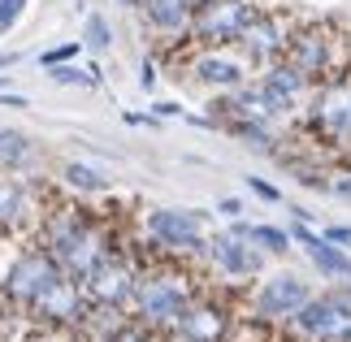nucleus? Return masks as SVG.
Listing matches in <instances>:
<instances>
[{"label":"nucleus","mask_w":351,"mask_h":342,"mask_svg":"<svg viewBox=\"0 0 351 342\" xmlns=\"http://www.w3.org/2000/svg\"><path fill=\"white\" fill-rule=\"evenodd\" d=\"M35 234H39L35 243H44V247L57 256V265L78 282H83L104 256L117 252V239L109 234V225H104L96 212L78 208V204H61V199L48 204V212L39 217V225H35Z\"/></svg>","instance_id":"nucleus-1"},{"label":"nucleus","mask_w":351,"mask_h":342,"mask_svg":"<svg viewBox=\"0 0 351 342\" xmlns=\"http://www.w3.org/2000/svg\"><path fill=\"white\" fill-rule=\"evenodd\" d=\"M195 295L199 291L186 273L169 269V265H152V269L143 265L134 299H130V321H139L143 330H152V334H169L173 325H178V317L191 308Z\"/></svg>","instance_id":"nucleus-2"},{"label":"nucleus","mask_w":351,"mask_h":342,"mask_svg":"<svg viewBox=\"0 0 351 342\" xmlns=\"http://www.w3.org/2000/svg\"><path fill=\"white\" fill-rule=\"evenodd\" d=\"M304 130L308 139L326 143L334 152L351 147V65L313 87V95L304 104Z\"/></svg>","instance_id":"nucleus-3"},{"label":"nucleus","mask_w":351,"mask_h":342,"mask_svg":"<svg viewBox=\"0 0 351 342\" xmlns=\"http://www.w3.org/2000/svg\"><path fill=\"white\" fill-rule=\"evenodd\" d=\"M282 334L295 338V342H351V295H347V286L313 295L282 325Z\"/></svg>","instance_id":"nucleus-4"},{"label":"nucleus","mask_w":351,"mask_h":342,"mask_svg":"<svg viewBox=\"0 0 351 342\" xmlns=\"http://www.w3.org/2000/svg\"><path fill=\"white\" fill-rule=\"evenodd\" d=\"M61 278H65V269L57 265V256H52L44 243H31V247H22L9 260L5 278H0V299L26 312L52 282H61Z\"/></svg>","instance_id":"nucleus-5"},{"label":"nucleus","mask_w":351,"mask_h":342,"mask_svg":"<svg viewBox=\"0 0 351 342\" xmlns=\"http://www.w3.org/2000/svg\"><path fill=\"white\" fill-rule=\"evenodd\" d=\"M147 243L165 256H204L208 212L204 208H147L143 217Z\"/></svg>","instance_id":"nucleus-6"},{"label":"nucleus","mask_w":351,"mask_h":342,"mask_svg":"<svg viewBox=\"0 0 351 342\" xmlns=\"http://www.w3.org/2000/svg\"><path fill=\"white\" fill-rule=\"evenodd\" d=\"M256 9H261L256 0H204L191 13L186 48H234V39L243 35V26Z\"/></svg>","instance_id":"nucleus-7"},{"label":"nucleus","mask_w":351,"mask_h":342,"mask_svg":"<svg viewBox=\"0 0 351 342\" xmlns=\"http://www.w3.org/2000/svg\"><path fill=\"white\" fill-rule=\"evenodd\" d=\"M334 44H339V39H334L321 22H300V26L291 31V39H287V52H282V61H291L295 70H300L308 83L317 87V83H326L330 74L347 70L343 57L334 52Z\"/></svg>","instance_id":"nucleus-8"},{"label":"nucleus","mask_w":351,"mask_h":342,"mask_svg":"<svg viewBox=\"0 0 351 342\" xmlns=\"http://www.w3.org/2000/svg\"><path fill=\"white\" fill-rule=\"evenodd\" d=\"M308 299H313V286H308L300 273H265L252 291V321L261 325H287L295 312H300Z\"/></svg>","instance_id":"nucleus-9"},{"label":"nucleus","mask_w":351,"mask_h":342,"mask_svg":"<svg viewBox=\"0 0 351 342\" xmlns=\"http://www.w3.org/2000/svg\"><path fill=\"white\" fill-rule=\"evenodd\" d=\"M87 312H91V299L83 291V282L65 273L61 282H52L48 291L26 308V317H31V325H39V330H83Z\"/></svg>","instance_id":"nucleus-10"},{"label":"nucleus","mask_w":351,"mask_h":342,"mask_svg":"<svg viewBox=\"0 0 351 342\" xmlns=\"http://www.w3.org/2000/svg\"><path fill=\"white\" fill-rule=\"evenodd\" d=\"M139 273H143L139 260L126 256V247H117L113 256H104L100 265L83 278V291H87L91 304L126 308V312H130V299H134V286H139Z\"/></svg>","instance_id":"nucleus-11"},{"label":"nucleus","mask_w":351,"mask_h":342,"mask_svg":"<svg viewBox=\"0 0 351 342\" xmlns=\"http://www.w3.org/2000/svg\"><path fill=\"white\" fill-rule=\"evenodd\" d=\"M291 31L295 26L282 18L278 9H256L247 18V26H243V35L234 39V52L252 65V70H265L269 61H278L282 52H287Z\"/></svg>","instance_id":"nucleus-12"},{"label":"nucleus","mask_w":351,"mask_h":342,"mask_svg":"<svg viewBox=\"0 0 351 342\" xmlns=\"http://www.w3.org/2000/svg\"><path fill=\"white\" fill-rule=\"evenodd\" d=\"M44 212H48V199L35 178L0 173V239L18 234V230H35Z\"/></svg>","instance_id":"nucleus-13"},{"label":"nucleus","mask_w":351,"mask_h":342,"mask_svg":"<svg viewBox=\"0 0 351 342\" xmlns=\"http://www.w3.org/2000/svg\"><path fill=\"white\" fill-rule=\"evenodd\" d=\"M204 260L221 273V278H230V282H252V278H265V260H269V256L256 247L252 239H243V234H234V230L226 225V230H217V234H208Z\"/></svg>","instance_id":"nucleus-14"},{"label":"nucleus","mask_w":351,"mask_h":342,"mask_svg":"<svg viewBox=\"0 0 351 342\" xmlns=\"http://www.w3.org/2000/svg\"><path fill=\"white\" fill-rule=\"evenodd\" d=\"M182 70H186V78H191L195 87H204L213 95L252 83V65L230 48H191V57L182 61Z\"/></svg>","instance_id":"nucleus-15"},{"label":"nucleus","mask_w":351,"mask_h":342,"mask_svg":"<svg viewBox=\"0 0 351 342\" xmlns=\"http://www.w3.org/2000/svg\"><path fill=\"white\" fill-rule=\"evenodd\" d=\"M169 334H178V338H186V342H230L234 317H230V308L217 304V299L195 295L191 308L178 317V325H173Z\"/></svg>","instance_id":"nucleus-16"},{"label":"nucleus","mask_w":351,"mask_h":342,"mask_svg":"<svg viewBox=\"0 0 351 342\" xmlns=\"http://www.w3.org/2000/svg\"><path fill=\"white\" fill-rule=\"evenodd\" d=\"M291 239H295V247H304V256L313 260V269L321 273V278H330V282H351V252H347V247L330 243L326 234H317L308 221H295V225H291Z\"/></svg>","instance_id":"nucleus-17"},{"label":"nucleus","mask_w":351,"mask_h":342,"mask_svg":"<svg viewBox=\"0 0 351 342\" xmlns=\"http://www.w3.org/2000/svg\"><path fill=\"white\" fill-rule=\"evenodd\" d=\"M256 83H261L269 95H274V100L287 108L291 117L300 113V108L308 104V95H313V83H308V78L295 70L291 61H282V57H278V61H269L265 70H256Z\"/></svg>","instance_id":"nucleus-18"},{"label":"nucleus","mask_w":351,"mask_h":342,"mask_svg":"<svg viewBox=\"0 0 351 342\" xmlns=\"http://www.w3.org/2000/svg\"><path fill=\"white\" fill-rule=\"evenodd\" d=\"M139 13H143V26L156 39H165V44H186V35H191V13L195 9L186 5V0H143Z\"/></svg>","instance_id":"nucleus-19"},{"label":"nucleus","mask_w":351,"mask_h":342,"mask_svg":"<svg viewBox=\"0 0 351 342\" xmlns=\"http://www.w3.org/2000/svg\"><path fill=\"white\" fill-rule=\"evenodd\" d=\"M230 230L243 234V239H252L265 256H287L295 247L291 230H282V225H256V221H243V217H239V221H230Z\"/></svg>","instance_id":"nucleus-20"},{"label":"nucleus","mask_w":351,"mask_h":342,"mask_svg":"<svg viewBox=\"0 0 351 342\" xmlns=\"http://www.w3.org/2000/svg\"><path fill=\"white\" fill-rule=\"evenodd\" d=\"M35 156H39V152H35V143L26 139L22 130L0 126V173H22Z\"/></svg>","instance_id":"nucleus-21"},{"label":"nucleus","mask_w":351,"mask_h":342,"mask_svg":"<svg viewBox=\"0 0 351 342\" xmlns=\"http://www.w3.org/2000/svg\"><path fill=\"white\" fill-rule=\"evenodd\" d=\"M57 87H78V91H96L104 87V74H100V65L91 61V65H78V61H65V65H52V70H44Z\"/></svg>","instance_id":"nucleus-22"},{"label":"nucleus","mask_w":351,"mask_h":342,"mask_svg":"<svg viewBox=\"0 0 351 342\" xmlns=\"http://www.w3.org/2000/svg\"><path fill=\"white\" fill-rule=\"evenodd\" d=\"M61 182L70 191H83V195H104V191H109V178H104L96 165H87V160H65Z\"/></svg>","instance_id":"nucleus-23"},{"label":"nucleus","mask_w":351,"mask_h":342,"mask_svg":"<svg viewBox=\"0 0 351 342\" xmlns=\"http://www.w3.org/2000/svg\"><path fill=\"white\" fill-rule=\"evenodd\" d=\"M91 57H104V52L113 48V26H109V18L104 13H87L83 18V39H78Z\"/></svg>","instance_id":"nucleus-24"},{"label":"nucleus","mask_w":351,"mask_h":342,"mask_svg":"<svg viewBox=\"0 0 351 342\" xmlns=\"http://www.w3.org/2000/svg\"><path fill=\"white\" fill-rule=\"evenodd\" d=\"M83 57V44H57V48H44L39 52V70H52V65H65V61H78Z\"/></svg>","instance_id":"nucleus-25"},{"label":"nucleus","mask_w":351,"mask_h":342,"mask_svg":"<svg viewBox=\"0 0 351 342\" xmlns=\"http://www.w3.org/2000/svg\"><path fill=\"white\" fill-rule=\"evenodd\" d=\"M22 13H26V0H0V35H9L22 22Z\"/></svg>","instance_id":"nucleus-26"},{"label":"nucleus","mask_w":351,"mask_h":342,"mask_svg":"<svg viewBox=\"0 0 351 342\" xmlns=\"http://www.w3.org/2000/svg\"><path fill=\"white\" fill-rule=\"evenodd\" d=\"M247 191L256 199H265V204H282V191L274 182H265V178H247Z\"/></svg>","instance_id":"nucleus-27"},{"label":"nucleus","mask_w":351,"mask_h":342,"mask_svg":"<svg viewBox=\"0 0 351 342\" xmlns=\"http://www.w3.org/2000/svg\"><path fill=\"white\" fill-rule=\"evenodd\" d=\"M217 212L226 217V221H239V217L247 212V204H243V199H234V195H226V199H217Z\"/></svg>","instance_id":"nucleus-28"},{"label":"nucleus","mask_w":351,"mask_h":342,"mask_svg":"<svg viewBox=\"0 0 351 342\" xmlns=\"http://www.w3.org/2000/svg\"><path fill=\"white\" fill-rule=\"evenodd\" d=\"M152 117L156 121H169V117H186V113H182V104H173V100H156L152 104Z\"/></svg>","instance_id":"nucleus-29"},{"label":"nucleus","mask_w":351,"mask_h":342,"mask_svg":"<svg viewBox=\"0 0 351 342\" xmlns=\"http://www.w3.org/2000/svg\"><path fill=\"white\" fill-rule=\"evenodd\" d=\"M139 87L143 91H156V61L152 57H143V65H139Z\"/></svg>","instance_id":"nucleus-30"},{"label":"nucleus","mask_w":351,"mask_h":342,"mask_svg":"<svg viewBox=\"0 0 351 342\" xmlns=\"http://www.w3.org/2000/svg\"><path fill=\"white\" fill-rule=\"evenodd\" d=\"M326 239H330V243H339V247H347V252H351V225H330V230H326Z\"/></svg>","instance_id":"nucleus-31"},{"label":"nucleus","mask_w":351,"mask_h":342,"mask_svg":"<svg viewBox=\"0 0 351 342\" xmlns=\"http://www.w3.org/2000/svg\"><path fill=\"white\" fill-rule=\"evenodd\" d=\"M31 100L26 95H13V91H0V108H26Z\"/></svg>","instance_id":"nucleus-32"},{"label":"nucleus","mask_w":351,"mask_h":342,"mask_svg":"<svg viewBox=\"0 0 351 342\" xmlns=\"http://www.w3.org/2000/svg\"><path fill=\"white\" fill-rule=\"evenodd\" d=\"M22 57H18V52H0V74H5V70H13V65H18Z\"/></svg>","instance_id":"nucleus-33"},{"label":"nucleus","mask_w":351,"mask_h":342,"mask_svg":"<svg viewBox=\"0 0 351 342\" xmlns=\"http://www.w3.org/2000/svg\"><path fill=\"white\" fill-rule=\"evenodd\" d=\"M152 342H186V338H178V334H156Z\"/></svg>","instance_id":"nucleus-34"},{"label":"nucleus","mask_w":351,"mask_h":342,"mask_svg":"<svg viewBox=\"0 0 351 342\" xmlns=\"http://www.w3.org/2000/svg\"><path fill=\"white\" fill-rule=\"evenodd\" d=\"M117 5H121V9H134V13H139V5H143V0H117Z\"/></svg>","instance_id":"nucleus-35"},{"label":"nucleus","mask_w":351,"mask_h":342,"mask_svg":"<svg viewBox=\"0 0 351 342\" xmlns=\"http://www.w3.org/2000/svg\"><path fill=\"white\" fill-rule=\"evenodd\" d=\"M339 165H343V169H351V147H347V152L339 156Z\"/></svg>","instance_id":"nucleus-36"},{"label":"nucleus","mask_w":351,"mask_h":342,"mask_svg":"<svg viewBox=\"0 0 351 342\" xmlns=\"http://www.w3.org/2000/svg\"><path fill=\"white\" fill-rule=\"evenodd\" d=\"M0 91H9V74H0Z\"/></svg>","instance_id":"nucleus-37"}]
</instances>
